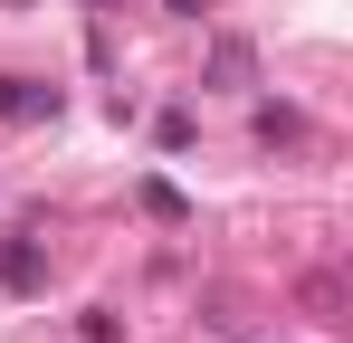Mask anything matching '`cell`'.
<instances>
[{
  "label": "cell",
  "mask_w": 353,
  "mask_h": 343,
  "mask_svg": "<svg viewBox=\"0 0 353 343\" xmlns=\"http://www.w3.org/2000/svg\"><path fill=\"white\" fill-rule=\"evenodd\" d=\"M58 105V86H29V76H0V114L10 124H29V114H48Z\"/></svg>",
  "instance_id": "2"
},
{
  "label": "cell",
  "mask_w": 353,
  "mask_h": 343,
  "mask_svg": "<svg viewBox=\"0 0 353 343\" xmlns=\"http://www.w3.org/2000/svg\"><path fill=\"white\" fill-rule=\"evenodd\" d=\"M0 286H10V295H39V286H48V258H39L29 238H0Z\"/></svg>",
  "instance_id": "1"
},
{
  "label": "cell",
  "mask_w": 353,
  "mask_h": 343,
  "mask_svg": "<svg viewBox=\"0 0 353 343\" xmlns=\"http://www.w3.org/2000/svg\"><path fill=\"white\" fill-rule=\"evenodd\" d=\"M258 134H268V143H296V134H305V114H296V105H258Z\"/></svg>",
  "instance_id": "3"
},
{
  "label": "cell",
  "mask_w": 353,
  "mask_h": 343,
  "mask_svg": "<svg viewBox=\"0 0 353 343\" xmlns=\"http://www.w3.org/2000/svg\"><path fill=\"white\" fill-rule=\"evenodd\" d=\"M172 10H181V19H201V10H210V0H172Z\"/></svg>",
  "instance_id": "4"
}]
</instances>
